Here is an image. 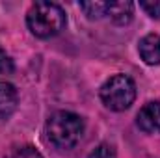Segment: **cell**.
<instances>
[{
	"label": "cell",
	"mask_w": 160,
	"mask_h": 158,
	"mask_svg": "<svg viewBox=\"0 0 160 158\" xmlns=\"http://www.w3.org/2000/svg\"><path fill=\"white\" fill-rule=\"evenodd\" d=\"M106 6L108 2H80V9L89 17V19H101L106 15Z\"/></svg>",
	"instance_id": "obj_8"
},
{
	"label": "cell",
	"mask_w": 160,
	"mask_h": 158,
	"mask_svg": "<svg viewBox=\"0 0 160 158\" xmlns=\"http://www.w3.org/2000/svg\"><path fill=\"white\" fill-rule=\"evenodd\" d=\"M8 158H43V156H41L39 151H36L34 147L26 145V147H19V149H15Z\"/></svg>",
	"instance_id": "obj_10"
},
{
	"label": "cell",
	"mask_w": 160,
	"mask_h": 158,
	"mask_svg": "<svg viewBox=\"0 0 160 158\" xmlns=\"http://www.w3.org/2000/svg\"><path fill=\"white\" fill-rule=\"evenodd\" d=\"M138 52H140L142 60L147 65H158L160 63V36L158 34L143 36L140 45H138Z\"/></svg>",
	"instance_id": "obj_5"
},
{
	"label": "cell",
	"mask_w": 160,
	"mask_h": 158,
	"mask_svg": "<svg viewBox=\"0 0 160 158\" xmlns=\"http://www.w3.org/2000/svg\"><path fill=\"white\" fill-rule=\"evenodd\" d=\"M17 102H19L17 89L8 82H0V119L9 117L15 112Z\"/></svg>",
	"instance_id": "obj_7"
},
{
	"label": "cell",
	"mask_w": 160,
	"mask_h": 158,
	"mask_svg": "<svg viewBox=\"0 0 160 158\" xmlns=\"http://www.w3.org/2000/svg\"><path fill=\"white\" fill-rule=\"evenodd\" d=\"M26 24L36 37L47 39L63 30L65 13L54 2H36L26 13Z\"/></svg>",
	"instance_id": "obj_2"
},
{
	"label": "cell",
	"mask_w": 160,
	"mask_h": 158,
	"mask_svg": "<svg viewBox=\"0 0 160 158\" xmlns=\"http://www.w3.org/2000/svg\"><path fill=\"white\" fill-rule=\"evenodd\" d=\"M140 7L153 19H160V0H151V2H140Z\"/></svg>",
	"instance_id": "obj_11"
},
{
	"label": "cell",
	"mask_w": 160,
	"mask_h": 158,
	"mask_svg": "<svg viewBox=\"0 0 160 158\" xmlns=\"http://www.w3.org/2000/svg\"><path fill=\"white\" fill-rule=\"evenodd\" d=\"M134 99H136V84L127 75H114L101 87L102 104L114 112H123L130 108Z\"/></svg>",
	"instance_id": "obj_3"
},
{
	"label": "cell",
	"mask_w": 160,
	"mask_h": 158,
	"mask_svg": "<svg viewBox=\"0 0 160 158\" xmlns=\"http://www.w3.org/2000/svg\"><path fill=\"white\" fill-rule=\"evenodd\" d=\"M138 126L147 134H160V102H147L140 112L136 119Z\"/></svg>",
	"instance_id": "obj_4"
},
{
	"label": "cell",
	"mask_w": 160,
	"mask_h": 158,
	"mask_svg": "<svg viewBox=\"0 0 160 158\" xmlns=\"http://www.w3.org/2000/svg\"><path fill=\"white\" fill-rule=\"evenodd\" d=\"M9 73H13V60L0 47V75H9Z\"/></svg>",
	"instance_id": "obj_12"
},
{
	"label": "cell",
	"mask_w": 160,
	"mask_h": 158,
	"mask_svg": "<svg viewBox=\"0 0 160 158\" xmlns=\"http://www.w3.org/2000/svg\"><path fill=\"white\" fill-rule=\"evenodd\" d=\"M88 158H118V155H116V149H114L112 145L101 143V145H97V147L89 153Z\"/></svg>",
	"instance_id": "obj_9"
},
{
	"label": "cell",
	"mask_w": 160,
	"mask_h": 158,
	"mask_svg": "<svg viewBox=\"0 0 160 158\" xmlns=\"http://www.w3.org/2000/svg\"><path fill=\"white\" fill-rule=\"evenodd\" d=\"M106 15L116 24H128L134 15V4L128 0H114L106 6Z\"/></svg>",
	"instance_id": "obj_6"
},
{
	"label": "cell",
	"mask_w": 160,
	"mask_h": 158,
	"mask_svg": "<svg viewBox=\"0 0 160 158\" xmlns=\"http://www.w3.org/2000/svg\"><path fill=\"white\" fill-rule=\"evenodd\" d=\"M45 134H47V140L56 149H62V151L73 149L84 134V121L73 112H65V110L56 112L47 121Z\"/></svg>",
	"instance_id": "obj_1"
}]
</instances>
